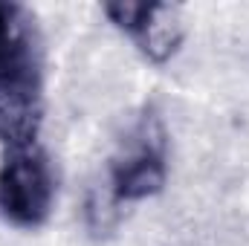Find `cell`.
I'll use <instances>...</instances> for the list:
<instances>
[{
  "label": "cell",
  "instance_id": "2",
  "mask_svg": "<svg viewBox=\"0 0 249 246\" xmlns=\"http://www.w3.org/2000/svg\"><path fill=\"white\" fill-rule=\"evenodd\" d=\"M55 200V180L47 154L38 145L6 148L0 162V214L20 226H41Z\"/></svg>",
  "mask_w": 249,
  "mask_h": 246
},
{
  "label": "cell",
  "instance_id": "1",
  "mask_svg": "<svg viewBox=\"0 0 249 246\" xmlns=\"http://www.w3.org/2000/svg\"><path fill=\"white\" fill-rule=\"evenodd\" d=\"M44 124V50L35 15L0 0V142L38 145Z\"/></svg>",
  "mask_w": 249,
  "mask_h": 246
},
{
  "label": "cell",
  "instance_id": "4",
  "mask_svg": "<svg viewBox=\"0 0 249 246\" xmlns=\"http://www.w3.org/2000/svg\"><path fill=\"white\" fill-rule=\"evenodd\" d=\"M105 15L127 32L151 61H165L177 53L183 41V26L177 20V6L168 3H105Z\"/></svg>",
  "mask_w": 249,
  "mask_h": 246
},
{
  "label": "cell",
  "instance_id": "3",
  "mask_svg": "<svg viewBox=\"0 0 249 246\" xmlns=\"http://www.w3.org/2000/svg\"><path fill=\"white\" fill-rule=\"evenodd\" d=\"M165 177H168V165H165L162 130L145 122L110 165L113 200L116 203L148 200L162 191Z\"/></svg>",
  "mask_w": 249,
  "mask_h": 246
}]
</instances>
